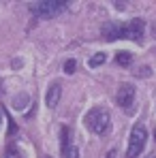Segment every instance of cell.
Listing matches in <instances>:
<instances>
[{
    "label": "cell",
    "instance_id": "cell-1",
    "mask_svg": "<svg viewBox=\"0 0 156 158\" xmlns=\"http://www.w3.org/2000/svg\"><path fill=\"white\" fill-rule=\"evenodd\" d=\"M86 126L90 128L92 132H96V135H105V132L109 131V126H111V118H109V113L101 109V107H96V109H92V111H88V115H86Z\"/></svg>",
    "mask_w": 156,
    "mask_h": 158
},
{
    "label": "cell",
    "instance_id": "cell-2",
    "mask_svg": "<svg viewBox=\"0 0 156 158\" xmlns=\"http://www.w3.org/2000/svg\"><path fill=\"white\" fill-rule=\"evenodd\" d=\"M66 6H69V2H64V0H43V2H32L30 4L32 13L43 17V19H52L56 15H60Z\"/></svg>",
    "mask_w": 156,
    "mask_h": 158
},
{
    "label": "cell",
    "instance_id": "cell-3",
    "mask_svg": "<svg viewBox=\"0 0 156 158\" xmlns=\"http://www.w3.org/2000/svg\"><path fill=\"white\" fill-rule=\"evenodd\" d=\"M148 141V131L143 124H135V128L130 131V139H129V150H126V158H137Z\"/></svg>",
    "mask_w": 156,
    "mask_h": 158
},
{
    "label": "cell",
    "instance_id": "cell-4",
    "mask_svg": "<svg viewBox=\"0 0 156 158\" xmlns=\"http://www.w3.org/2000/svg\"><path fill=\"white\" fill-rule=\"evenodd\" d=\"M143 32H145V22H143L141 17H135V19H130L129 24L122 26V39L141 41V39H143Z\"/></svg>",
    "mask_w": 156,
    "mask_h": 158
},
{
    "label": "cell",
    "instance_id": "cell-5",
    "mask_svg": "<svg viewBox=\"0 0 156 158\" xmlns=\"http://www.w3.org/2000/svg\"><path fill=\"white\" fill-rule=\"evenodd\" d=\"M116 101L122 109H129L135 103V85L133 83H122L118 88V94H116Z\"/></svg>",
    "mask_w": 156,
    "mask_h": 158
},
{
    "label": "cell",
    "instance_id": "cell-6",
    "mask_svg": "<svg viewBox=\"0 0 156 158\" xmlns=\"http://www.w3.org/2000/svg\"><path fill=\"white\" fill-rule=\"evenodd\" d=\"M103 36L107 41H118V39H122V26L120 24H105L103 26Z\"/></svg>",
    "mask_w": 156,
    "mask_h": 158
},
{
    "label": "cell",
    "instance_id": "cell-7",
    "mask_svg": "<svg viewBox=\"0 0 156 158\" xmlns=\"http://www.w3.org/2000/svg\"><path fill=\"white\" fill-rule=\"evenodd\" d=\"M60 94H62V88H60V83H52L49 85V90H47V98H45V103L47 107H56L58 105V101H60Z\"/></svg>",
    "mask_w": 156,
    "mask_h": 158
},
{
    "label": "cell",
    "instance_id": "cell-8",
    "mask_svg": "<svg viewBox=\"0 0 156 158\" xmlns=\"http://www.w3.org/2000/svg\"><path fill=\"white\" fill-rule=\"evenodd\" d=\"M116 62H118L120 66L129 69V66H130V62H133V56H130L129 52H120L118 56H116Z\"/></svg>",
    "mask_w": 156,
    "mask_h": 158
},
{
    "label": "cell",
    "instance_id": "cell-9",
    "mask_svg": "<svg viewBox=\"0 0 156 158\" xmlns=\"http://www.w3.org/2000/svg\"><path fill=\"white\" fill-rule=\"evenodd\" d=\"M105 60H107V56H105L103 52H99V53H94V56L90 58V62H88V64H90L92 69H96V66H101V64H103Z\"/></svg>",
    "mask_w": 156,
    "mask_h": 158
},
{
    "label": "cell",
    "instance_id": "cell-10",
    "mask_svg": "<svg viewBox=\"0 0 156 158\" xmlns=\"http://www.w3.org/2000/svg\"><path fill=\"white\" fill-rule=\"evenodd\" d=\"M28 103H30V96H28V94H19V96H17V98L13 101V107L22 111V109H24V107H26Z\"/></svg>",
    "mask_w": 156,
    "mask_h": 158
},
{
    "label": "cell",
    "instance_id": "cell-11",
    "mask_svg": "<svg viewBox=\"0 0 156 158\" xmlns=\"http://www.w3.org/2000/svg\"><path fill=\"white\" fill-rule=\"evenodd\" d=\"M4 158H22V154H19V148L17 145H6V150H4Z\"/></svg>",
    "mask_w": 156,
    "mask_h": 158
},
{
    "label": "cell",
    "instance_id": "cell-12",
    "mask_svg": "<svg viewBox=\"0 0 156 158\" xmlns=\"http://www.w3.org/2000/svg\"><path fill=\"white\" fill-rule=\"evenodd\" d=\"M62 154H64V158H79V150H77V145H66L64 150H62Z\"/></svg>",
    "mask_w": 156,
    "mask_h": 158
},
{
    "label": "cell",
    "instance_id": "cell-13",
    "mask_svg": "<svg viewBox=\"0 0 156 158\" xmlns=\"http://www.w3.org/2000/svg\"><path fill=\"white\" fill-rule=\"evenodd\" d=\"M75 66H77L75 60H66V62H64V73H66V75H73V73H75Z\"/></svg>",
    "mask_w": 156,
    "mask_h": 158
},
{
    "label": "cell",
    "instance_id": "cell-14",
    "mask_svg": "<svg viewBox=\"0 0 156 158\" xmlns=\"http://www.w3.org/2000/svg\"><path fill=\"white\" fill-rule=\"evenodd\" d=\"M150 73H152V71H150L148 66H143V69H139V71H137V77H148Z\"/></svg>",
    "mask_w": 156,
    "mask_h": 158
},
{
    "label": "cell",
    "instance_id": "cell-15",
    "mask_svg": "<svg viewBox=\"0 0 156 158\" xmlns=\"http://www.w3.org/2000/svg\"><path fill=\"white\" fill-rule=\"evenodd\" d=\"M13 69H22V60H13Z\"/></svg>",
    "mask_w": 156,
    "mask_h": 158
},
{
    "label": "cell",
    "instance_id": "cell-16",
    "mask_svg": "<svg viewBox=\"0 0 156 158\" xmlns=\"http://www.w3.org/2000/svg\"><path fill=\"white\" fill-rule=\"evenodd\" d=\"M116 156V152H113V150H111V152H109V154H107V158H113Z\"/></svg>",
    "mask_w": 156,
    "mask_h": 158
},
{
    "label": "cell",
    "instance_id": "cell-17",
    "mask_svg": "<svg viewBox=\"0 0 156 158\" xmlns=\"http://www.w3.org/2000/svg\"><path fill=\"white\" fill-rule=\"evenodd\" d=\"M150 158H156V156H154V154H152V156H150Z\"/></svg>",
    "mask_w": 156,
    "mask_h": 158
},
{
    "label": "cell",
    "instance_id": "cell-18",
    "mask_svg": "<svg viewBox=\"0 0 156 158\" xmlns=\"http://www.w3.org/2000/svg\"><path fill=\"white\" fill-rule=\"evenodd\" d=\"M154 139H156V131H154Z\"/></svg>",
    "mask_w": 156,
    "mask_h": 158
},
{
    "label": "cell",
    "instance_id": "cell-19",
    "mask_svg": "<svg viewBox=\"0 0 156 158\" xmlns=\"http://www.w3.org/2000/svg\"><path fill=\"white\" fill-rule=\"evenodd\" d=\"M43 158H49V156H43Z\"/></svg>",
    "mask_w": 156,
    "mask_h": 158
}]
</instances>
